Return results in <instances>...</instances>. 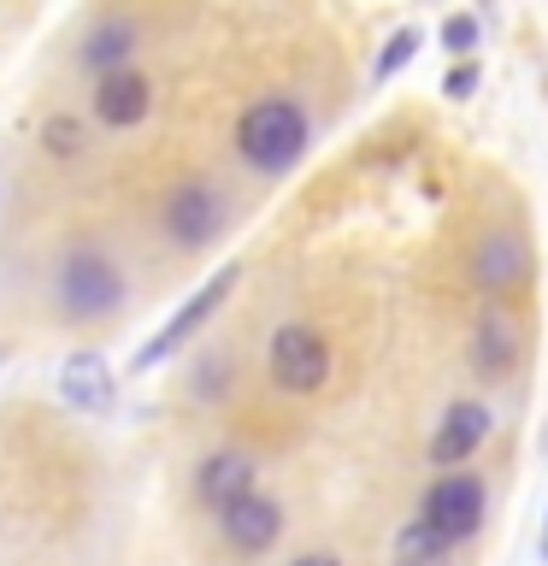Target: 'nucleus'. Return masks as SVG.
Instances as JSON below:
<instances>
[{
  "instance_id": "obj_1",
  "label": "nucleus",
  "mask_w": 548,
  "mask_h": 566,
  "mask_svg": "<svg viewBox=\"0 0 548 566\" xmlns=\"http://www.w3.org/2000/svg\"><path fill=\"white\" fill-rule=\"evenodd\" d=\"M307 142H313L307 106L289 101V95H265V101H254V106L236 118V154H242L254 171H265V177L295 171L301 154H307Z\"/></svg>"
},
{
  "instance_id": "obj_2",
  "label": "nucleus",
  "mask_w": 548,
  "mask_h": 566,
  "mask_svg": "<svg viewBox=\"0 0 548 566\" xmlns=\"http://www.w3.org/2000/svg\"><path fill=\"white\" fill-rule=\"evenodd\" d=\"M53 301H60L65 318L77 325H95V318H113L124 301V272L118 260L95 242H71L60 265H53Z\"/></svg>"
},
{
  "instance_id": "obj_3",
  "label": "nucleus",
  "mask_w": 548,
  "mask_h": 566,
  "mask_svg": "<svg viewBox=\"0 0 548 566\" xmlns=\"http://www.w3.org/2000/svg\"><path fill=\"white\" fill-rule=\"evenodd\" d=\"M236 283H242V260H224L219 272H212V277L201 283V290H194V295L183 301V307H177V313L166 318V331L148 336V343L136 348V360H130V366H136V371H154V366H166L177 348H189L194 336H201V331L212 325V318H219V307L230 301V290H236Z\"/></svg>"
},
{
  "instance_id": "obj_4",
  "label": "nucleus",
  "mask_w": 548,
  "mask_h": 566,
  "mask_svg": "<svg viewBox=\"0 0 548 566\" xmlns=\"http://www.w3.org/2000/svg\"><path fill=\"white\" fill-rule=\"evenodd\" d=\"M159 224H166V237L183 248V254H201V248H212L224 237L230 201L212 177H183V184H171L166 201H159Z\"/></svg>"
},
{
  "instance_id": "obj_5",
  "label": "nucleus",
  "mask_w": 548,
  "mask_h": 566,
  "mask_svg": "<svg viewBox=\"0 0 548 566\" xmlns=\"http://www.w3.org/2000/svg\"><path fill=\"white\" fill-rule=\"evenodd\" d=\"M265 371H272V384L283 396H318V389L330 384V343L313 325L289 318V325H277L272 343H265Z\"/></svg>"
},
{
  "instance_id": "obj_6",
  "label": "nucleus",
  "mask_w": 548,
  "mask_h": 566,
  "mask_svg": "<svg viewBox=\"0 0 548 566\" xmlns=\"http://www.w3.org/2000/svg\"><path fill=\"white\" fill-rule=\"evenodd\" d=\"M489 520V484L477 472H442L419 502V525H431L442 543H466Z\"/></svg>"
},
{
  "instance_id": "obj_7",
  "label": "nucleus",
  "mask_w": 548,
  "mask_h": 566,
  "mask_svg": "<svg viewBox=\"0 0 548 566\" xmlns=\"http://www.w3.org/2000/svg\"><path fill=\"white\" fill-rule=\"evenodd\" d=\"M530 272H537V260H530V242L519 237V230H484L472 248V290L502 301L513 290H525Z\"/></svg>"
},
{
  "instance_id": "obj_8",
  "label": "nucleus",
  "mask_w": 548,
  "mask_h": 566,
  "mask_svg": "<svg viewBox=\"0 0 548 566\" xmlns=\"http://www.w3.org/2000/svg\"><path fill=\"white\" fill-rule=\"evenodd\" d=\"M53 389H60V401L71 407V413H88V419H106L118 407V371L101 348H71L60 360Z\"/></svg>"
},
{
  "instance_id": "obj_9",
  "label": "nucleus",
  "mask_w": 548,
  "mask_h": 566,
  "mask_svg": "<svg viewBox=\"0 0 548 566\" xmlns=\"http://www.w3.org/2000/svg\"><path fill=\"white\" fill-rule=\"evenodd\" d=\"M466 360H472V371L484 384H507L513 371H519V360H525V336H519V318H513L507 307H489L477 313V325H472V343H466Z\"/></svg>"
},
{
  "instance_id": "obj_10",
  "label": "nucleus",
  "mask_w": 548,
  "mask_h": 566,
  "mask_svg": "<svg viewBox=\"0 0 548 566\" xmlns=\"http://www.w3.org/2000/svg\"><path fill=\"white\" fill-rule=\"evenodd\" d=\"M495 431V413L484 401H454L449 413H442V424L431 431V467H466V460L489 442Z\"/></svg>"
},
{
  "instance_id": "obj_11",
  "label": "nucleus",
  "mask_w": 548,
  "mask_h": 566,
  "mask_svg": "<svg viewBox=\"0 0 548 566\" xmlns=\"http://www.w3.org/2000/svg\"><path fill=\"white\" fill-rule=\"evenodd\" d=\"M88 106H95V118L106 124V130H136V124L154 113V83L141 77V71H130V65L106 71V77H95Z\"/></svg>"
},
{
  "instance_id": "obj_12",
  "label": "nucleus",
  "mask_w": 548,
  "mask_h": 566,
  "mask_svg": "<svg viewBox=\"0 0 548 566\" xmlns=\"http://www.w3.org/2000/svg\"><path fill=\"white\" fill-rule=\"evenodd\" d=\"M260 490V467H254V454H242V449H212L201 467H194V495L212 507V513H224L230 502H242V495H254Z\"/></svg>"
},
{
  "instance_id": "obj_13",
  "label": "nucleus",
  "mask_w": 548,
  "mask_h": 566,
  "mask_svg": "<svg viewBox=\"0 0 548 566\" xmlns=\"http://www.w3.org/2000/svg\"><path fill=\"white\" fill-rule=\"evenodd\" d=\"M219 537L236 548V555H265L277 537H283V507L272 502V495H242V502H230L219 513Z\"/></svg>"
},
{
  "instance_id": "obj_14",
  "label": "nucleus",
  "mask_w": 548,
  "mask_h": 566,
  "mask_svg": "<svg viewBox=\"0 0 548 566\" xmlns=\"http://www.w3.org/2000/svg\"><path fill=\"white\" fill-rule=\"evenodd\" d=\"M136 42H141V35H136L130 18H101V24L83 35L77 60H83L88 71H95V77H106V71H124V65H130Z\"/></svg>"
},
{
  "instance_id": "obj_15",
  "label": "nucleus",
  "mask_w": 548,
  "mask_h": 566,
  "mask_svg": "<svg viewBox=\"0 0 548 566\" xmlns=\"http://www.w3.org/2000/svg\"><path fill=\"white\" fill-rule=\"evenodd\" d=\"M449 548H454V543H442L431 525L407 520V525L396 531V548H389V566H449Z\"/></svg>"
},
{
  "instance_id": "obj_16",
  "label": "nucleus",
  "mask_w": 548,
  "mask_h": 566,
  "mask_svg": "<svg viewBox=\"0 0 548 566\" xmlns=\"http://www.w3.org/2000/svg\"><path fill=\"white\" fill-rule=\"evenodd\" d=\"M419 48H424V30H419V24H401V30L378 48V60H371V83H389L396 71H407Z\"/></svg>"
},
{
  "instance_id": "obj_17",
  "label": "nucleus",
  "mask_w": 548,
  "mask_h": 566,
  "mask_svg": "<svg viewBox=\"0 0 548 566\" xmlns=\"http://www.w3.org/2000/svg\"><path fill=\"white\" fill-rule=\"evenodd\" d=\"M42 148L53 159H77L88 148V136H83V124L71 118V113H53V118H42Z\"/></svg>"
},
{
  "instance_id": "obj_18",
  "label": "nucleus",
  "mask_w": 548,
  "mask_h": 566,
  "mask_svg": "<svg viewBox=\"0 0 548 566\" xmlns=\"http://www.w3.org/2000/svg\"><path fill=\"white\" fill-rule=\"evenodd\" d=\"M477 35H484V30H477L472 12H449V18H442V48H449L454 60H472V53H477Z\"/></svg>"
},
{
  "instance_id": "obj_19",
  "label": "nucleus",
  "mask_w": 548,
  "mask_h": 566,
  "mask_svg": "<svg viewBox=\"0 0 548 566\" xmlns=\"http://www.w3.org/2000/svg\"><path fill=\"white\" fill-rule=\"evenodd\" d=\"M477 77H484L477 60H454V71L442 77V95H449V101H472L477 95Z\"/></svg>"
},
{
  "instance_id": "obj_20",
  "label": "nucleus",
  "mask_w": 548,
  "mask_h": 566,
  "mask_svg": "<svg viewBox=\"0 0 548 566\" xmlns=\"http://www.w3.org/2000/svg\"><path fill=\"white\" fill-rule=\"evenodd\" d=\"M289 566H342V560H336V555H295Z\"/></svg>"
},
{
  "instance_id": "obj_21",
  "label": "nucleus",
  "mask_w": 548,
  "mask_h": 566,
  "mask_svg": "<svg viewBox=\"0 0 548 566\" xmlns=\"http://www.w3.org/2000/svg\"><path fill=\"white\" fill-rule=\"evenodd\" d=\"M542 560H548V531H542Z\"/></svg>"
}]
</instances>
